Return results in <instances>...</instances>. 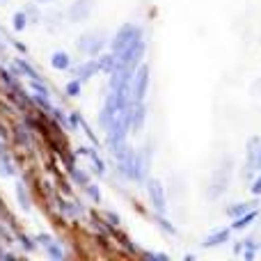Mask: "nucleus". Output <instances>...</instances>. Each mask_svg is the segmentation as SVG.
Masks as SVG:
<instances>
[{
	"instance_id": "f257e3e1",
	"label": "nucleus",
	"mask_w": 261,
	"mask_h": 261,
	"mask_svg": "<svg viewBox=\"0 0 261 261\" xmlns=\"http://www.w3.org/2000/svg\"><path fill=\"white\" fill-rule=\"evenodd\" d=\"M147 87H149V67L147 64H140L135 69L133 78H130V99L142 101L144 94H147Z\"/></svg>"
},
{
	"instance_id": "f03ea898",
	"label": "nucleus",
	"mask_w": 261,
	"mask_h": 261,
	"mask_svg": "<svg viewBox=\"0 0 261 261\" xmlns=\"http://www.w3.org/2000/svg\"><path fill=\"white\" fill-rule=\"evenodd\" d=\"M140 37H142V32H140L135 25H124L122 30L115 35V39H113V53L115 55L124 53V50H126L130 44H135Z\"/></svg>"
},
{
	"instance_id": "7ed1b4c3",
	"label": "nucleus",
	"mask_w": 261,
	"mask_h": 261,
	"mask_svg": "<svg viewBox=\"0 0 261 261\" xmlns=\"http://www.w3.org/2000/svg\"><path fill=\"white\" fill-rule=\"evenodd\" d=\"M103 44H106V37L101 35V32H94V30L81 35L76 41L78 50H81L83 55H96L101 48H103Z\"/></svg>"
},
{
	"instance_id": "20e7f679",
	"label": "nucleus",
	"mask_w": 261,
	"mask_h": 261,
	"mask_svg": "<svg viewBox=\"0 0 261 261\" xmlns=\"http://www.w3.org/2000/svg\"><path fill=\"white\" fill-rule=\"evenodd\" d=\"M147 195H149V202L151 206L156 208L158 213H165L167 211V197H165V188L158 179L147 181Z\"/></svg>"
},
{
	"instance_id": "39448f33",
	"label": "nucleus",
	"mask_w": 261,
	"mask_h": 261,
	"mask_svg": "<svg viewBox=\"0 0 261 261\" xmlns=\"http://www.w3.org/2000/svg\"><path fill=\"white\" fill-rule=\"evenodd\" d=\"M92 12H94V0H76V3L69 7V21L83 23L85 18H90Z\"/></svg>"
},
{
	"instance_id": "423d86ee",
	"label": "nucleus",
	"mask_w": 261,
	"mask_h": 261,
	"mask_svg": "<svg viewBox=\"0 0 261 261\" xmlns=\"http://www.w3.org/2000/svg\"><path fill=\"white\" fill-rule=\"evenodd\" d=\"M128 124L133 130H140L144 124V106L142 101H133V103L128 106Z\"/></svg>"
},
{
	"instance_id": "0eeeda50",
	"label": "nucleus",
	"mask_w": 261,
	"mask_h": 261,
	"mask_svg": "<svg viewBox=\"0 0 261 261\" xmlns=\"http://www.w3.org/2000/svg\"><path fill=\"white\" fill-rule=\"evenodd\" d=\"M227 184H229V179H227V170H220L216 172V176H213L211 181V190H208V197H220L222 193L227 190Z\"/></svg>"
},
{
	"instance_id": "6e6552de",
	"label": "nucleus",
	"mask_w": 261,
	"mask_h": 261,
	"mask_svg": "<svg viewBox=\"0 0 261 261\" xmlns=\"http://www.w3.org/2000/svg\"><path fill=\"white\" fill-rule=\"evenodd\" d=\"M99 71H101L99 62H94V60H85L81 67H76V78L78 81H90V78Z\"/></svg>"
},
{
	"instance_id": "1a4fd4ad",
	"label": "nucleus",
	"mask_w": 261,
	"mask_h": 261,
	"mask_svg": "<svg viewBox=\"0 0 261 261\" xmlns=\"http://www.w3.org/2000/svg\"><path fill=\"white\" fill-rule=\"evenodd\" d=\"M227 241H229V229H218L204 239V245H206V248H213V245H222V243H227Z\"/></svg>"
},
{
	"instance_id": "9d476101",
	"label": "nucleus",
	"mask_w": 261,
	"mask_h": 261,
	"mask_svg": "<svg viewBox=\"0 0 261 261\" xmlns=\"http://www.w3.org/2000/svg\"><path fill=\"white\" fill-rule=\"evenodd\" d=\"M50 64H53L55 69H60V71H64V69H69V55L64 53V50H58V53H53V58H50Z\"/></svg>"
},
{
	"instance_id": "9b49d317",
	"label": "nucleus",
	"mask_w": 261,
	"mask_h": 261,
	"mask_svg": "<svg viewBox=\"0 0 261 261\" xmlns=\"http://www.w3.org/2000/svg\"><path fill=\"white\" fill-rule=\"evenodd\" d=\"M39 241H44L48 257H53V259H62V250H60L58 245H55V241L50 239V236H39Z\"/></svg>"
},
{
	"instance_id": "f8f14e48",
	"label": "nucleus",
	"mask_w": 261,
	"mask_h": 261,
	"mask_svg": "<svg viewBox=\"0 0 261 261\" xmlns=\"http://www.w3.org/2000/svg\"><path fill=\"white\" fill-rule=\"evenodd\" d=\"M99 67H101V71L113 73V69L117 67V55L110 53V55H103V58H99Z\"/></svg>"
},
{
	"instance_id": "ddd939ff",
	"label": "nucleus",
	"mask_w": 261,
	"mask_h": 261,
	"mask_svg": "<svg viewBox=\"0 0 261 261\" xmlns=\"http://www.w3.org/2000/svg\"><path fill=\"white\" fill-rule=\"evenodd\" d=\"M257 218V211H248V213H243L241 218H236V225H234V229H245V227L250 225V222Z\"/></svg>"
},
{
	"instance_id": "4468645a",
	"label": "nucleus",
	"mask_w": 261,
	"mask_h": 261,
	"mask_svg": "<svg viewBox=\"0 0 261 261\" xmlns=\"http://www.w3.org/2000/svg\"><path fill=\"white\" fill-rule=\"evenodd\" d=\"M248 211H250V204H234V206L227 208V213H229L231 218H241L243 213H248Z\"/></svg>"
},
{
	"instance_id": "2eb2a0df",
	"label": "nucleus",
	"mask_w": 261,
	"mask_h": 261,
	"mask_svg": "<svg viewBox=\"0 0 261 261\" xmlns=\"http://www.w3.org/2000/svg\"><path fill=\"white\" fill-rule=\"evenodd\" d=\"M0 174H3V176H12L14 174V165L7 161V158H5V153L0 156Z\"/></svg>"
},
{
	"instance_id": "dca6fc26",
	"label": "nucleus",
	"mask_w": 261,
	"mask_h": 261,
	"mask_svg": "<svg viewBox=\"0 0 261 261\" xmlns=\"http://www.w3.org/2000/svg\"><path fill=\"white\" fill-rule=\"evenodd\" d=\"M25 23H28V14L25 12H18L16 16H14V30L21 32L23 28H25Z\"/></svg>"
},
{
	"instance_id": "f3484780",
	"label": "nucleus",
	"mask_w": 261,
	"mask_h": 261,
	"mask_svg": "<svg viewBox=\"0 0 261 261\" xmlns=\"http://www.w3.org/2000/svg\"><path fill=\"white\" fill-rule=\"evenodd\" d=\"M16 193H18V199H21V206H23V208H28V206H30V199H28V195H25V186H23V184H18Z\"/></svg>"
},
{
	"instance_id": "a211bd4d",
	"label": "nucleus",
	"mask_w": 261,
	"mask_h": 261,
	"mask_svg": "<svg viewBox=\"0 0 261 261\" xmlns=\"http://www.w3.org/2000/svg\"><path fill=\"white\" fill-rule=\"evenodd\" d=\"M78 92H81V81L76 78L73 83H69V85H67V94L69 96H78Z\"/></svg>"
},
{
	"instance_id": "6ab92c4d",
	"label": "nucleus",
	"mask_w": 261,
	"mask_h": 261,
	"mask_svg": "<svg viewBox=\"0 0 261 261\" xmlns=\"http://www.w3.org/2000/svg\"><path fill=\"white\" fill-rule=\"evenodd\" d=\"M252 193H254V195H261V176H257V179H254V184H252Z\"/></svg>"
},
{
	"instance_id": "aec40b11",
	"label": "nucleus",
	"mask_w": 261,
	"mask_h": 261,
	"mask_svg": "<svg viewBox=\"0 0 261 261\" xmlns=\"http://www.w3.org/2000/svg\"><path fill=\"white\" fill-rule=\"evenodd\" d=\"M144 257H147V259H158V261H165V259H167L165 254H156V252H147Z\"/></svg>"
},
{
	"instance_id": "412c9836",
	"label": "nucleus",
	"mask_w": 261,
	"mask_h": 261,
	"mask_svg": "<svg viewBox=\"0 0 261 261\" xmlns=\"http://www.w3.org/2000/svg\"><path fill=\"white\" fill-rule=\"evenodd\" d=\"M90 195H92V197H94V199H99V193H96V188H94V186H90Z\"/></svg>"
},
{
	"instance_id": "4be33fe9",
	"label": "nucleus",
	"mask_w": 261,
	"mask_h": 261,
	"mask_svg": "<svg viewBox=\"0 0 261 261\" xmlns=\"http://www.w3.org/2000/svg\"><path fill=\"white\" fill-rule=\"evenodd\" d=\"M257 167L261 170V149H259V156H257Z\"/></svg>"
},
{
	"instance_id": "5701e85b",
	"label": "nucleus",
	"mask_w": 261,
	"mask_h": 261,
	"mask_svg": "<svg viewBox=\"0 0 261 261\" xmlns=\"http://www.w3.org/2000/svg\"><path fill=\"white\" fill-rule=\"evenodd\" d=\"M3 153H5V147H3V142H0V156H3Z\"/></svg>"
},
{
	"instance_id": "b1692460",
	"label": "nucleus",
	"mask_w": 261,
	"mask_h": 261,
	"mask_svg": "<svg viewBox=\"0 0 261 261\" xmlns=\"http://www.w3.org/2000/svg\"><path fill=\"white\" fill-rule=\"evenodd\" d=\"M5 254H7V252H3V248H0V259H5Z\"/></svg>"
},
{
	"instance_id": "393cba45",
	"label": "nucleus",
	"mask_w": 261,
	"mask_h": 261,
	"mask_svg": "<svg viewBox=\"0 0 261 261\" xmlns=\"http://www.w3.org/2000/svg\"><path fill=\"white\" fill-rule=\"evenodd\" d=\"M39 3H55V0H39Z\"/></svg>"
},
{
	"instance_id": "a878e982",
	"label": "nucleus",
	"mask_w": 261,
	"mask_h": 261,
	"mask_svg": "<svg viewBox=\"0 0 261 261\" xmlns=\"http://www.w3.org/2000/svg\"><path fill=\"white\" fill-rule=\"evenodd\" d=\"M5 3H7V0H0V5H5Z\"/></svg>"
}]
</instances>
